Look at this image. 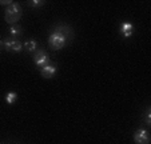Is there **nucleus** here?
Instances as JSON below:
<instances>
[{"label":"nucleus","mask_w":151,"mask_h":144,"mask_svg":"<svg viewBox=\"0 0 151 144\" xmlns=\"http://www.w3.org/2000/svg\"><path fill=\"white\" fill-rule=\"evenodd\" d=\"M20 16H22V8L17 3H11L8 7H7L6 12H4V19L8 24L14 26L20 20Z\"/></svg>","instance_id":"1"},{"label":"nucleus","mask_w":151,"mask_h":144,"mask_svg":"<svg viewBox=\"0 0 151 144\" xmlns=\"http://www.w3.org/2000/svg\"><path fill=\"white\" fill-rule=\"evenodd\" d=\"M66 42H67V35L60 28L54 31L48 37V43L54 49H60V48H63L64 44H66Z\"/></svg>","instance_id":"2"},{"label":"nucleus","mask_w":151,"mask_h":144,"mask_svg":"<svg viewBox=\"0 0 151 144\" xmlns=\"http://www.w3.org/2000/svg\"><path fill=\"white\" fill-rule=\"evenodd\" d=\"M134 141L137 144H150V135H148V131L143 130V128L137 130L134 133Z\"/></svg>","instance_id":"3"},{"label":"nucleus","mask_w":151,"mask_h":144,"mask_svg":"<svg viewBox=\"0 0 151 144\" xmlns=\"http://www.w3.org/2000/svg\"><path fill=\"white\" fill-rule=\"evenodd\" d=\"M3 47L6 48L7 51L9 52H20L23 49V44L19 40H14V39H7L3 42Z\"/></svg>","instance_id":"4"},{"label":"nucleus","mask_w":151,"mask_h":144,"mask_svg":"<svg viewBox=\"0 0 151 144\" xmlns=\"http://www.w3.org/2000/svg\"><path fill=\"white\" fill-rule=\"evenodd\" d=\"M34 63L37 65V67H44V65L50 64V56L47 52L44 51H37L36 54L34 55Z\"/></svg>","instance_id":"5"},{"label":"nucleus","mask_w":151,"mask_h":144,"mask_svg":"<svg viewBox=\"0 0 151 144\" xmlns=\"http://www.w3.org/2000/svg\"><path fill=\"white\" fill-rule=\"evenodd\" d=\"M56 67L52 64H47L44 65V67L40 68V75H42L43 77H46V79H51L52 76H54L55 74H56Z\"/></svg>","instance_id":"6"},{"label":"nucleus","mask_w":151,"mask_h":144,"mask_svg":"<svg viewBox=\"0 0 151 144\" xmlns=\"http://www.w3.org/2000/svg\"><path fill=\"white\" fill-rule=\"evenodd\" d=\"M119 31H120V34L126 37V39H127V37H131L132 32H134V26H132L131 23L124 21V23H122V24H120Z\"/></svg>","instance_id":"7"},{"label":"nucleus","mask_w":151,"mask_h":144,"mask_svg":"<svg viewBox=\"0 0 151 144\" xmlns=\"http://www.w3.org/2000/svg\"><path fill=\"white\" fill-rule=\"evenodd\" d=\"M9 34L12 35V37H17V36H20V35L23 34V29H22V27L20 26L14 24V26L9 27Z\"/></svg>","instance_id":"8"},{"label":"nucleus","mask_w":151,"mask_h":144,"mask_svg":"<svg viewBox=\"0 0 151 144\" xmlns=\"http://www.w3.org/2000/svg\"><path fill=\"white\" fill-rule=\"evenodd\" d=\"M24 48H26L28 52H35L37 48V43L35 40H28V42L24 43Z\"/></svg>","instance_id":"9"},{"label":"nucleus","mask_w":151,"mask_h":144,"mask_svg":"<svg viewBox=\"0 0 151 144\" xmlns=\"http://www.w3.org/2000/svg\"><path fill=\"white\" fill-rule=\"evenodd\" d=\"M16 99H17V95H16V92H8L6 95V102H7V104H14L15 102H16Z\"/></svg>","instance_id":"10"},{"label":"nucleus","mask_w":151,"mask_h":144,"mask_svg":"<svg viewBox=\"0 0 151 144\" xmlns=\"http://www.w3.org/2000/svg\"><path fill=\"white\" fill-rule=\"evenodd\" d=\"M146 124L151 125V108L150 107H147V110H146Z\"/></svg>","instance_id":"11"},{"label":"nucleus","mask_w":151,"mask_h":144,"mask_svg":"<svg viewBox=\"0 0 151 144\" xmlns=\"http://www.w3.org/2000/svg\"><path fill=\"white\" fill-rule=\"evenodd\" d=\"M29 4H31V7H40L43 6V1H37V0H35V1H29Z\"/></svg>","instance_id":"12"},{"label":"nucleus","mask_w":151,"mask_h":144,"mask_svg":"<svg viewBox=\"0 0 151 144\" xmlns=\"http://www.w3.org/2000/svg\"><path fill=\"white\" fill-rule=\"evenodd\" d=\"M12 1H1V0H0V4H11Z\"/></svg>","instance_id":"13"},{"label":"nucleus","mask_w":151,"mask_h":144,"mask_svg":"<svg viewBox=\"0 0 151 144\" xmlns=\"http://www.w3.org/2000/svg\"><path fill=\"white\" fill-rule=\"evenodd\" d=\"M1 47H3V42L0 40V49H1Z\"/></svg>","instance_id":"14"}]
</instances>
